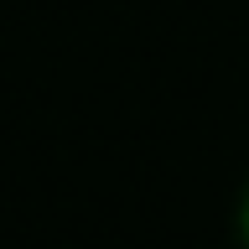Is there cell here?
Returning a JSON list of instances; mask_svg holds the SVG:
<instances>
[{
    "mask_svg": "<svg viewBox=\"0 0 249 249\" xmlns=\"http://www.w3.org/2000/svg\"><path fill=\"white\" fill-rule=\"evenodd\" d=\"M239 233H244V244H249V192H244V202H239Z\"/></svg>",
    "mask_w": 249,
    "mask_h": 249,
    "instance_id": "obj_1",
    "label": "cell"
}]
</instances>
